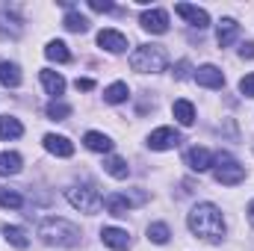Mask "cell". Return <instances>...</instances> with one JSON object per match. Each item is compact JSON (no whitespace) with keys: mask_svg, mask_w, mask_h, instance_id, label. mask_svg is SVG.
Instances as JSON below:
<instances>
[{"mask_svg":"<svg viewBox=\"0 0 254 251\" xmlns=\"http://www.w3.org/2000/svg\"><path fill=\"white\" fill-rule=\"evenodd\" d=\"M190 231L195 237L207 240V243H219L225 237V216L216 204L204 201V204H195L190 210V219H187Z\"/></svg>","mask_w":254,"mask_h":251,"instance_id":"obj_1","label":"cell"},{"mask_svg":"<svg viewBox=\"0 0 254 251\" xmlns=\"http://www.w3.org/2000/svg\"><path fill=\"white\" fill-rule=\"evenodd\" d=\"M39 237L48 243V246H60V249H74L80 246V228L71 225L68 219H45L39 225Z\"/></svg>","mask_w":254,"mask_h":251,"instance_id":"obj_2","label":"cell"},{"mask_svg":"<svg viewBox=\"0 0 254 251\" xmlns=\"http://www.w3.org/2000/svg\"><path fill=\"white\" fill-rule=\"evenodd\" d=\"M169 63L163 45H139L133 54H130V68L139 71V74H160Z\"/></svg>","mask_w":254,"mask_h":251,"instance_id":"obj_3","label":"cell"},{"mask_svg":"<svg viewBox=\"0 0 254 251\" xmlns=\"http://www.w3.org/2000/svg\"><path fill=\"white\" fill-rule=\"evenodd\" d=\"M213 178H216V184H222V187H237V184H243L246 169H243L228 151H219V154L213 157Z\"/></svg>","mask_w":254,"mask_h":251,"instance_id":"obj_4","label":"cell"},{"mask_svg":"<svg viewBox=\"0 0 254 251\" xmlns=\"http://www.w3.org/2000/svg\"><path fill=\"white\" fill-rule=\"evenodd\" d=\"M65 198L71 207H77L80 213H98L104 207V198L101 192L92 187V184H74V187L65 189Z\"/></svg>","mask_w":254,"mask_h":251,"instance_id":"obj_5","label":"cell"},{"mask_svg":"<svg viewBox=\"0 0 254 251\" xmlns=\"http://www.w3.org/2000/svg\"><path fill=\"white\" fill-rule=\"evenodd\" d=\"M139 24H142V30H148L154 36H163V33H169V12L166 9H145Z\"/></svg>","mask_w":254,"mask_h":251,"instance_id":"obj_6","label":"cell"},{"mask_svg":"<svg viewBox=\"0 0 254 251\" xmlns=\"http://www.w3.org/2000/svg\"><path fill=\"white\" fill-rule=\"evenodd\" d=\"M181 142V133L175 127H157L151 136H148V148L151 151H169Z\"/></svg>","mask_w":254,"mask_h":251,"instance_id":"obj_7","label":"cell"},{"mask_svg":"<svg viewBox=\"0 0 254 251\" xmlns=\"http://www.w3.org/2000/svg\"><path fill=\"white\" fill-rule=\"evenodd\" d=\"M195 83L204 86V89H222V86H225V74H222V68H216V65H201V68L195 71Z\"/></svg>","mask_w":254,"mask_h":251,"instance_id":"obj_8","label":"cell"},{"mask_svg":"<svg viewBox=\"0 0 254 251\" xmlns=\"http://www.w3.org/2000/svg\"><path fill=\"white\" fill-rule=\"evenodd\" d=\"M133 198H127V192H113V195H107L104 198V210L110 213V216H127L130 210H133Z\"/></svg>","mask_w":254,"mask_h":251,"instance_id":"obj_9","label":"cell"},{"mask_svg":"<svg viewBox=\"0 0 254 251\" xmlns=\"http://www.w3.org/2000/svg\"><path fill=\"white\" fill-rule=\"evenodd\" d=\"M98 45L104 51H110V54H122V51H127V36L119 33V30H101L98 33Z\"/></svg>","mask_w":254,"mask_h":251,"instance_id":"obj_10","label":"cell"},{"mask_svg":"<svg viewBox=\"0 0 254 251\" xmlns=\"http://www.w3.org/2000/svg\"><path fill=\"white\" fill-rule=\"evenodd\" d=\"M175 12L181 15V18H187L192 27H198V30H204V27H210V15L204 12V9H198V6H192V3H178L175 6Z\"/></svg>","mask_w":254,"mask_h":251,"instance_id":"obj_11","label":"cell"},{"mask_svg":"<svg viewBox=\"0 0 254 251\" xmlns=\"http://www.w3.org/2000/svg\"><path fill=\"white\" fill-rule=\"evenodd\" d=\"M184 163L190 166L192 172H207V169H213V154L207 148H190L184 154Z\"/></svg>","mask_w":254,"mask_h":251,"instance_id":"obj_12","label":"cell"},{"mask_svg":"<svg viewBox=\"0 0 254 251\" xmlns=\"http://www.w3.org/2000/svg\"><path fill=\"white\" fill-rule=\"evenodd\" d=\"M45 151H51L54 157H71L74 154V142L65 139V136H57V133H48L45 136Z\"/></svg>","mask_w":254,"mask_h":251,"instance_id":"obj_13","label":"cell"},{"mask_svg":"<svg viewBox=\"0 0 254 251\" xmlns=\"http://www.w3.org/2000/svg\"><path fill=\"white\" fill-rule=\"evenodd\" d=\"M101 240H104V246H110V249H116V251L130 249V237H127V231H122V228H104L101 231Z\"/></svg>","mask_w":254,"mask_h":251,"instance_id":"obj_14","label":"cell"},{"mask_svg":"<svg viewBox=\"0 0 254 251\" xmlns=\"http://www.w3.org/2000/svg\"><path fill=\"white\" fill-rule=\"evenodd\" d=\"M237 36H240V24H237L234 18H222L219 27H216V42H219V48H228Z\"/></svg>","mask_w":254,"mask_h":251,"instance_id":"obj_15","label":"cell"},{"mask_svg":"<svg viewBox=\"0 0 254 251\" xmlns=\"http://www.w3.org/2000/svg\"><path fill=\"white\" fill-rule=\"evenodd\" d=\"M42 86H45V92L48 95H54V98H60L65 92V77L63 74H57V71H51V68H42Z\"/></svg>","mask_w":254,"mask_h":251,"instance_id":"obj_16","label":"cell"},{"mask_svg":"<svg viewBox=\"0 0 254 251\" xmlns=\"http://www.w3.org/2000/svg\"><path fill=\"white\" fill-rule=\"evenodd\" d=\"M83 142H86L89 151H98V154H110V151H113V139L104 136V133H98V130H89V133L83 136Z\"/></svg>","mask_w":254,"mask_h":251,"instance_id":"obj_17","label":"cell"},{"mask_svg":"<svg viewBox=\"0 0 254 251\" xmlns=\"http://www.w3.org/2000/svg\"><path fill=\"white\" fill-rule=\"evenodd\" d=\"M0 231H3V240H6L9 246H15V249H21V251L30 246V240H27V231H24V228H15V225H3Z\"/></svg>","mask_w":254,"mask_h":251,"instance_id":"obj_18","label":"cell"},{"mask_svg":"<svg viewBox=\"0 0 254 251\" xmlns=\"http://www.w3.org/2000/svg\"><path fill=\"white\" fill-rule=\"evenodd\" d=\"M104 172H107L110 178H116V181H127L130 166H127L122 157H107V160H104Z\"/></svg>","mask_w":254,"mask_h":251,"instance_id":"obj_19","label":"cell"},{"mask_svg":"<svg viewBox=\"0 0 254 251\" xmlns=\"http://www.w3.org/2000/svg\"><path fill=\"white\" fill-rule=\"evenodd\" d=\"M172 116H175L184 127H190L192 122H195V107H192L190 101H184V98H181V101H175V104H172Z\"/></svg>","mask_w":254,"mask_h":251,"instance_id":"obj_20","label":"cell"},{"mask_svg":"<svg viewBox=\"0 0 254 251\" xmlns=\"http://www.w3.org/2000/svg\"><path fill=\"white\" fill-rule=\"evenodd\" d=\"M0 83H3L6 89L21 86V68L15 63H0Z\"/></svg>","mask_w":254,"mask_h":251,"instance_id":"obj_21","label":"cell"},{"mask_svg":"<svg viewBox=\"0 0 254 251\" xmlns=\"http://www.w3.org/2000/svg\"><path fill=\"white\" fill-rule=\"evenodd\" d=\"M21 172V154H15V151H3L0 154V178H6V175H18Z\"/></svg>","mask_w":254,"mask_h":251,"instance_id":"obj_22","label":"cell"},{"mask_svg":"<svg viewBox=\"0 0 254 251\" xmlns=\"http://www.w3.org/2000/svg\"><path fill=\"white\" fill-rule=\"evenodd\" d=\"M45 57H48L51 63H71V51H68L65 42H48Z\"/></svg>","mask_w":254,"mask_h":251,"instance_id":"obj_23","label":"cell"},{"mask_svg":"<svg viewBox=\"0 0 254 251\" xmlns=\"http://www.w3.org/2000/svg\"><path fill=\"white\" fill-rule=\"evenodd\" d=\"M21 133H24V125L18 119H12V116L0 119V139H18Z\"/></svg>","mask_w":254,"mask_h":251,"instance_id":"obj_24","label":"cell"},{"mask_svg":"<svg viewBox=\"0 0 254 251\" xmlns=\"http://www.w3.org/2000/svg\"><path fill=\"white\" fill-rule=\"evenodd\" d=\"M127 95H130L127 83H113V86L104 89V101H107V104H125Z\"/></svg>","mask_w":254,"mask_h":251,"instance_id":"obj_25","label":"cell"},{"mask_svg":"<svg viewBox=\"0 0 254 251\" xmlns=\"http://www.w3.org/2000/svg\"><path fill=\"white\" fill-rule=\"evenodd\" d=\"M169 237H172V231H169V225H163V222H154V225L148 228V240H151L154 246H166Z\"/></svg>","mask_w":254,"mask_h":251,"instance_id":"obj_26","label":"cell"},{"mask_svg":"<svg viewBox=\"0 0 254 251\" xmlns=\"http://www.w3.org/2000/svg\"><path fill=\"white\" fill-rule=\"evenodd\" d=\"M63 24H65V30H71V33H86V30H89V21H86L80 12H68Z\"/></svg>","mask_w":254,"mask_h":251,"instance_id":"obj_27","label":"cell"},{"mask_svg":"<svg viewBox=\"0 0 254 251\" xmlns=\"http://www.w3.org/2000/svg\"><path fill=\"white\" fill-rule=\"evenodd\" d=\"M45 113H48V119L63 122V119H68V116H71V107H68V104H63V101H51Z\"/></svg>","mask_w":254,"mask_h":251,"instance_id":"obj_28","label":"cell"},{"mask_svg":"<svg viewBox=\"0 0 254 251\" xmlns=\"http://www.w3.org/2000/svg\"><path fill=\"white\" fill-rule=\"evenodd\" d=\"M0 207L18 210V207H24V198H21L18 192H12V189H0Z\"/></svg>","mask_w":254,"mask_h":251,"instance_id":"obj_29","label":"cell"},{"mask_svg":"<svg viewBox=\"0 0 254 251\" xmlns=\"http://www.w3.org/2000/svg\"><path fill=\"white\" fill-rule=\"evenodd\" d=\"M240 92H243L246 98H254V74H246V77L240 80Z\"/></svg>","mask_w":254,"mask_h":251,"instance_id":"obj_30","label":"cell"},{"mask_svg":"<svg viewBox=\"0 0 254 251\" xmlns=\"http://www.w3.org/2000/svg\"><path fill=\"white\" fill-rule=\"evenodd\" d=\"M89 9H95V12H113L116 6H113V0H89Z\"/></svg>","mask_w":254,"mask_h":251,"instance_id":"obj_31","label":"cell"},{"mask_svg":"<svg viewBox=\"0 0 254 251\" xmlns=\"http://www.w3.org/2000/svg\"><path fill=\"white\" fill-rule=\"evenodd\" d=\"M175 77H178V80H187V77H190V63H187V60H181V63L175 65Z\"/></svg>","mask_w":254,"mask_h":251,"instance_id":"obj_32","label":"cell"},{"mask_svg":"<svg viewBox=\"0 0 254 251\" xmlns=\"http://www.w3.org/2000/svg\"><path fill=\"white\" fill-rule=\"evenodd\" d=\"M80 92H92L95 89V80H89V77H77V83H74Z\"/></svg>","mask_w":254,"mask_h":251,"instance_id":"obj_33","label":"cell"},{"mask_svg":"<svg viewBox=\"0 0 254 251\" xmlns=\"http://www.w3.org/2000/svg\"><path fill=\"white\" fill-rule=\"evenodd\" d=\"M240 57H243V60H254V42H246V45L240 48Z\"/></svg>","mask_w":254,"mask_h":251,"instance_id":"obj_34","label":"cell"},{"mask_svg":"<svg viewBox=\"0 0 254 251\" xmlns=\"http://www.w3.org/2000/svg\"><path fill=\"white\" fill-rule=\"evenodd\" d=\"M249 222H252V225H254V201H252V204H249Z\"/></svg>","mask_w":254,"mask_h":251,"instance_id":"obj_35","label":"cell"}]
</instances>
